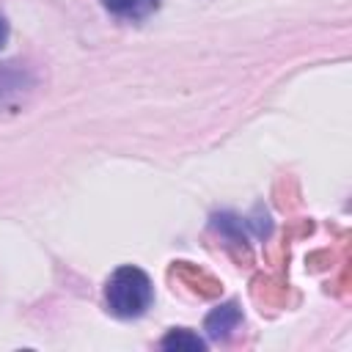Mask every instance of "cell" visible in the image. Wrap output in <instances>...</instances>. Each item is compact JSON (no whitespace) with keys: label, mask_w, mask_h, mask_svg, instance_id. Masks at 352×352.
<instances>
[{"label":"cell","mask_w":352,"mask_h":352,"mask_svg":"<svg viewBox=\"0 0 352 352\" xmlns=\"http://www.w3.org/2000/svg\"><path fill=\"white\" fill-rule=\"evenodd\" d=\"M151 297H154L151 280L138 267H118L104 286L107 308L121 319H135L146 314V308L151 305Z\"/></svg>","instance_id":"1"},{"label":"cell","mask_w":352,"mask_h":352,"mask_svg":"<svg viewBox=\"0 0 352 352\" xmlns=\"http://www.w3.org/2000/svg\"><path fill=\"white\" fill-rule=\"evenodd\" d=\"M242 322V314H239V305L236 302H226L220 308H214L209 316H206V333L212 338H228L236 324Z\"/></svg>","instance_id":"2"},{"label":"cell","mask_w":352,"mask_h":352,"mask_svg":"<svg viewBox=\"0 0 352 352\" xmlns=\"http://www.w3.org/2000/svg\"><path fill=\"white\" fill-rule=\"evenodd\" d=\"M162 349H206L204 338H198L195 333L190 330H170L162 341H160Z\"/></svg>","instance_id":"3"},{"label":"cell","mask_w":352,"mask_h":352,"mask_svg":"<svg viewBox=\"0 0 352 352\" xmlns=\"http://www.w3.org/2000/svg\"><path fill=\"white\" fill-rule=\"evenodd\" d=\"M107 11L118 14V16H126V14H140L143 8L151 6V0H102Z\"/></svg>","instance_id":"4"},{"label":"cell","mask_w":352,"mask_h":352,"mask_svg":"<svg viewBox=\"0 0 352 352\" xmlns=\"http://www.w3.org/2000/svg\"><path fill=\"white\" fill-rule=\"evenodd\" d=\"M6 38H8V25H6V19L0 16V47L6 44Z\"/></svg>","instance_id":"5"}]
</instances>
